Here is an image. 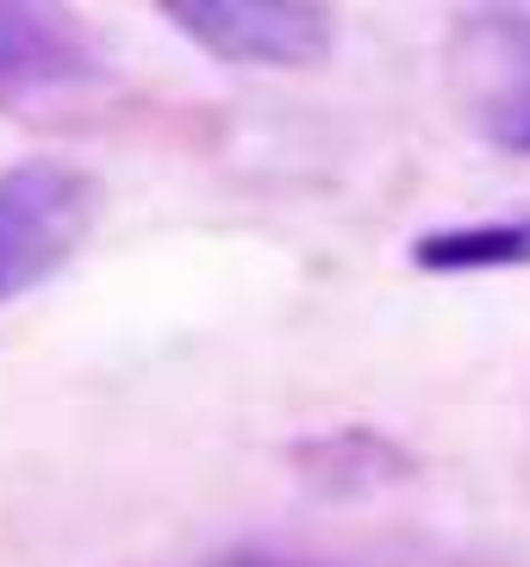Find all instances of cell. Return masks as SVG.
Here are the masks:
<instances>
[{"mask_svg":"<svg viewBox=\"0 0 530 567\" xmlns=\"http://www.w3.org/2000/svg\"><path fill=\"white\" fill-rule=\"evenodd\" d=\"M88 75V32L50 7H0V101H32Z\"/></svg>","mask_w":530,"mask_h":567,"instance_id":"cell-4","label":"cell"},{"mask_svg":"<svg viewBox=\"0 0 530 567\" xmlns=\"http://www.w3.org/2000/svg\"><path fill=\"white\" fill-rule=\"evenodd\" d=\"M412 262L437 268V275H456V268H518V262H530V218L462 225V231H425Z\"/></svg>","mask_w":530,"mask_h":567,"instance_id":"cell-5","label":"cell"},{"mask_svg":"<svg viewBox=\"0 0 530 567\" xmlns=\"http://www.w3.org/2000/svg\"><path fill=\"white\" fill-rule=\"evenodd\" d=\"M449 75L481 144L530 156V7L462 13L449 44Z\"/></svg>","mask_w":530,"mask_h":567,"instance_id":"cell-2","label":"cell"},{"mask_svg":"<svg viewBox=\"0 0 530 567\" xmlns=\"http://www.w3.org/2000/svg\"><path fill=\"white\" fill-rule=\"evenodd\" d=\"M200 51L256 69H306L332 51V13L306 0H182L163 7Z\"/></svg>","mask_w":530,"mask_h":567,"instance_id":"cell-3","label":"cell"},{"mask_svg":"<svg viewBox=\"0 0 530 567\" xmlns=\"http://www.w3.org/2000/svg\"><path fill=\"white\" fill-rule=\"evenodd\" d=\"M100 187L63 156H26L0 168V306L44 287L88 244Z\"/></svg>","mask_w":530,"mask_h":567,"instance_id":"cell-1","label":"cell"}]
</instances>
